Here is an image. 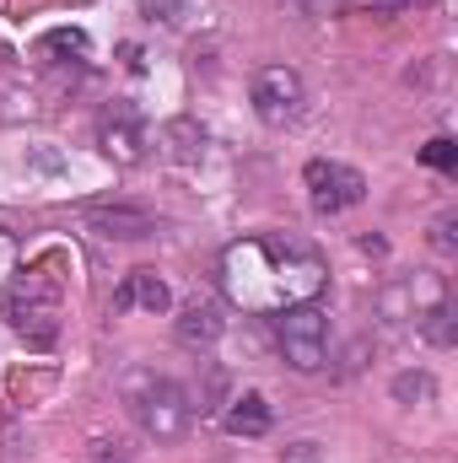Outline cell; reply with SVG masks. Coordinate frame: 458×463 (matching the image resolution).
Listing matches in <instances>:
<instances>
[{"label":"cell","instance_id":"obj_1","mask_svg":"<svg viewBox=\"0 0 458 463\" xmlns=\"http://www.w3.org/2000/svg\"><path fill=\"white\" fill-rule=\"evenodd\" d=\"M329 286V264L313 242L270 232V237H243L222 253V291L243 313H286L302 302H319Z\"/></svg>","mask_w":458,"mask_h":463},{"label":"cell","instance_id":"obj_2","mask_svg":"<svg viewBox=\"0 0 458 463\" xmlns=\"http://www.w3.org/2000/svg\"><path fill=\"white\" fill-rule=\"evenodd\" d=\"M5 324L33 350H49L60 340V286L43 269H16V286L5 291Z\"/></svg>","mask_w":458,"mask_h":463},{"label":"cell","instance_id":"obj_3","mask_svg":"<svg viewBox=\"0 0 458 463\" xmlns=\"http://www.w3.org/2000/svg\"><path fill=\"white\" fill-rule=\"evenodd\" d=\"M275 345L297 372H319L329 361V318H324V307L302 302V307L275 313Z\"/></svg>","mask_w":458,"mask_h":463},{"label":"cell","instance_id":"obj_4","mask_svg":"<svg viewBox=\"0 0 458 463\" xmlns=\"http://www.w3.org/2000/svg\"><path fill=\"white\" fill-rule=\"evenodd\" d=\"M135 420L151 442H178L195 420V404L173 377H146V388L135 393Z\"/></svg>","mask_w":458,"mask_h":463},{"label":"cell","instance_id":"obj_5","mask_svg":"<svg viewBox=\"0 0 458 463\" xmlns=\"http://www.w3.org/2000/svg\"><path fill=\"white\" fill-rule=\"evenodd\" d=\"M302 184H308V200H313L319 216H340V211L367 200V178L350 162H335V156H313L302 167Z\"/></svg>","mask_w":458,"mask_h":463},{"label":"cell","instance_id":"obj_6","mask_svg":"<svg viewBox=\"0 0 458 463\" xmlns=\"http://www.w3.org/2000/svg\"><path fill=\"white\" fill-rule=\"evenodd\" d=\"M248 98H253V114L264 118L270 129H281V124H291V118L302 114V76L291 65H264L253 76Z\"/></svg>","mask_w":458,"mask_h":463},{"label":"cell","instance_id":"obj_7","mask_svg":"<svg viewBox=\"0 0 458 463\" xmlns=\"http://www.w3.org/2000/svg\"><path fill=\"white\" fill-rule=\"evenodd\" d=\"M81 222L98 232V237H124V242H135V237H151V232H157L151 211H135V205H87V211H81Z\"/></svg>","mask_w":458,"mask_h":463},{"label":"cell","instance_id":"obj_8","mask_svg":"<svg viewBox=\"0 0 458 463\" xmlns=\"http://www.w3.org/2000/svg\"><path fill=\"white\" fill-rule=\"evenodd\" d=\"M98 140H103V151H109L114 162H124V167L146 156V129H140V118H135V114H124V109L103 118V129H98Z\"/></svg>","mask_w":458,"mask_h":463},{"label":"cell","instance_id":"obj_9","mask_svg":"<svg viewBox=\"0 0 458 463\" xmlns=\"http://www.w3.org/2000/svg\"><path fill=\"white\" fill-rule=\"evenodd\" d=\"M167 302H173V297H167V286L157 280V269H135L114 297L119 313H129V307H140V313H167Z\"/></svg>","mask_w":458,"mask_h":463},{"label":"cell","instance_id":"obj_10","mask_svg":"<svg viewBox=\"0 0 458 463\" xmlns=\"http://www.w3.org/2000/svg\"><path fill=\"white\" fill-rule=\"evenodd\" d=\"M222 426H227L232 437H264V431H270V404H264V393H237L227 404V415H222Z\"/></svg>","mask_w":458,"mask_h":463},{"label":"cell","instance_id":"obj_11","mask_svg":"<svg viewBox=\"0 0 458 463\" xmlns=\"http://www.w3.org/2000/svg\"><path fill=\"white\" fill-rule=\"evenodd\" d=\"M178 340H184V345H216V340H222V313H216V302H189V307L178 313Z\"/></svg>","mask_w":458,"mask_h":463},{"label":"cell","instance_id":"obj_12","mask_svg":"<svg viewBox=\"0 0 458 463\" xmlns=\"http://www.w3.org/2000/svg\"><path fill=\"white\" fill-rule=\"evenodd\" d=\"M200 146H205V129H200L195 118H173V124H162V151H167L173 162H195Z\"/></svg>","mask_w":458,"mask_h":463},{"label":"cell","instance_id":"obj_13","mask_svg":"<svg viewBox=\"0 0 458 463\" xmlns=\"http://www.w3.org/2000/svg\"><path fill=\"white\" fill-rule=\"evenodd\" d=\"M421 162H426V167H437V173H458V146L448 140V135H437V140H426V146H421Z\"/></svg>","mask_w":458,"mask_h":463},{"label":"cell","instance_id":"obj_14","mask_svg":"<svg viewBox=\"0 0 458 463\" xmlns=\"http://www.w3.org/2000/svg\"><path fill=\"white\" fill-rule=\"evenodd\" d=\"M16 269H22V237L11 227H0V286H11Z\"/></svg>","mask_w":458,"mask_h":463},{"label":"cell","instance_id":"obj_15","mask_svg":"<svg viewBox=\"0 0 458 463\" xmlns=\"http://www.w3.org/2000/svg\"><path fill=\"white\" fill-rule=\"evenodd\" d=\"M308 16H345V11H367V5H377V0H297Z\"/></svg>","mask_w":458,"mask_h":463},{"label":"cell","instance_id":"obj_16","mask_svg":"<svg viewBox=\"0 0 458 463\" xmlns=\"http://www.w3.org/2000/svg\"><path fill=\"white\" fill-rule=\"evenodd\" d=\"M437 0H377V11H426Z\"/></svg>","mask_w":458,"mask_h":463},{"label":"cell","instance_id":"obj_17","mask_svg":"<svg viewBox=\"0 0 458 463\" xmlns=\"http://www.w3.org/2000/svg\"><path fill=\"white\" fill-rule=\"evenodd\" d=\"M437 248H443V253H453V216H443V222H437Z\"/></svg>","mask_w":458,"mask_h":463}]
</instances>
